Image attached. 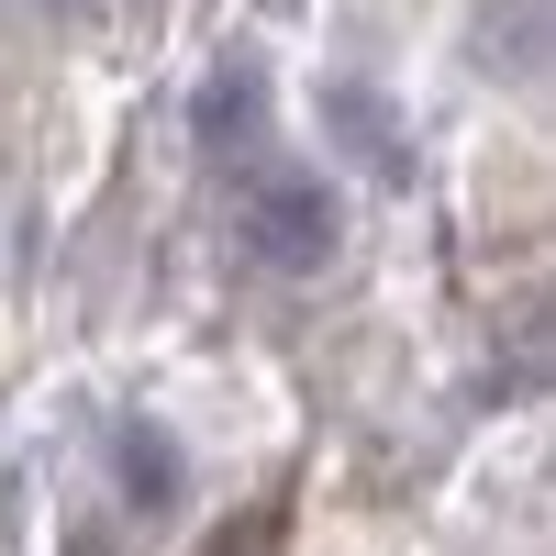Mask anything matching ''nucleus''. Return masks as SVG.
Instances as JSON below:
<instances>
[{"mask_svg": "<svg viewBox=\"0 0 556 556\" xmlns=\"http://www.w3.org/2000/svg\"><path fill=\"white\" fill-rule=\"evenodd\" d=\"M245 245L267 267H323L334 256V190L301 167H245Z\"/></svg>", "mask_w": 556, "mask_h": 556, "instance_id": "obj_1", "label": "nucleus"}, {"mask_svg": "<svg viewBox=\"0 0 556 556\" xmlns=\"http://www.w3.org/2000/svg\"><path fill=\"white\" fill-rule=\"evenodd\" d=\"M256 123H267L256 67H223V78L201 89V146H212V156H256Z\"/></svg>", "mask_w": 556, "mask_h": 556, "instance_id": "obj_2", "label": "nucleus"}, {"mask_svg": "<svg viewBox=\"0 0 556 556\" xmlns=\"http://www.w3.org/2000/svg\"><path fill=\"white\" fill-rule=\"evenodd\" d=\"M123 490H134V501H178V456H167L156 434H134V445H123Z\"/></svg>", "mask_w": 556, "mask_h": 556, "instance_id": "obj_3", "label": "nucleus"}]
</instances>
